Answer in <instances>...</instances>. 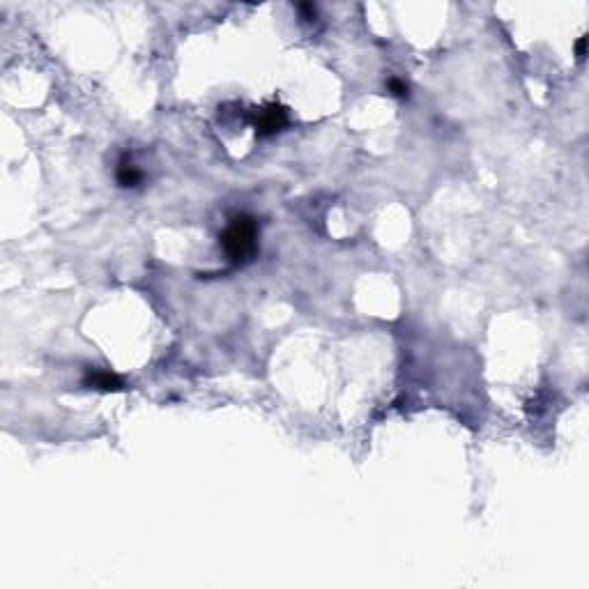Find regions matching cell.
Returning a JSON list of instances; mask_svg holds the SVG:
<instances>
[{
	"instance_id": "7a4b0ae2",
	"label": "cell",
	"mask_w": 589,
	"mask_h": 589,
	"mask_svg": "<svg viewBox=\"0 0 589 589\" xmlns=\"http://www.w3.org/2000/svg\"><path fill=\"white\" fill-rule=\"evenodd\" d=\"M288 125V111L279 104H270L258 113L256 118V134L258 136H272Z\"/></svg>"
},
{
	"instance_id": "3957f363",
	"label": "cell",
	"mask_w": 589,
	"mask_h": 589,
	"mask_svg": "<svg viewBox=\"0 0 589 589\" xmlns=\"http://www.w3.org/2000/svg\"><path fill=\"white\" fill-rule=\"evenodd\" d=\"M83 385L88 387V389H99V392H120V389H125V383H122V378L116 376V373H111V371H104V369H90L88 373H85Z\"/></svg>"
},
{
	"instance_id": "5b68a950",
	"label": "cell",
	"mask_w": 589,
	"mask_h": 589,
	"mask_svg": "<svg viewBox=\"0 0 589 589\" xmlns=\"http://www.w3.org/2000/svg\"><path fill=\"white\" fill-rule=\"evenodd\" d=\"M387 90L398 99L407 97V83H403L401 78H389V81H387Z\"/></svg>"
},
{
	"instance_id": "277c9868",
	"label": "cell",
	"mask_w": 589,
	"mask_h": 589,
	"mask_svg": "<svg viewBox=\"0 0 589 589\" xmlns=\"http://www.w3.org/2000/svg\"><path fill=\"white\" fill-rule=\"evenodd\" d=\"M116 179L120 186H136V184H141L143 173L139 170V166H134L129 157H122L116 168Z\"/></svg>"
},
{
	"instance_id": "8992f818",
	"label": "cell",
	"mask_w": 589,
	"mask_h": 589,
	"mask_svg": "<svg viewBox=\"0 0 589 589\" xmlns=\"http://www.w3.org/2000/svg\"><path fill=\"white\" fill-rule=\"evenodd\" d=\"M585 51H587V37L583 35V37H578V42H576V58L583 60V58H585Z\"/></svg>"
},
{
	"instance_id": "52a82bcc",
	"label": "cell",
	"mask_w": 589,
	"mask_h": 589,
	"mask_svg": "<svg viewBox=\"0 0 589 589\" xmlns=\"http://www.w3.org/2000/svg\"><path fill=\"white\" fill-rule=\"evenodd\" d=\"M297 7H299L301 14H306V19H313V17H315V7H313V5L301 3V5H297Z\"/></svg>"
},
{
	"instance_id": "6da1fadb",
	"label": "cell",
	"mask_w": 589,
	"mask_h": 589,
	"mask_svg": "<svg viewBox=\"0 0 589 589\" xmlns=\"http://www.w3.org/2000/svg\"><path fill=\"white\" fill-rule=\"evenodd\" d=\"M221 247L235 265L254 258L258 249V221L249 214H237L221 233Z\"/></svg>"
}]
</instances>
